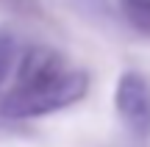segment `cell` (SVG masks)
I'll return each instance as SVG.
<instances>
[{
    "instance_id": "obj_1",
    "label": "cell",
    "mask_w": 150,
    "mask_h": 147,
    "mask_svg": "<svg viewBox=\"0 0 150 147\" xmlns=\"http://www.w3.org/2000/svg\"><path fill=\"white\" fill-rule=\"evenodd\" d=\"M89 78L64 64V58L45 47H33L17 58L14 83L0 94V114L11 120L45 117L72 106L86 94Z\"/></svg>"
},
{
    "instance_id": "obj_4",
    "label": "cell",
    "mask_w": 150,
    "mask_h": 147,
    "mask_svg": "<svg viewBox=\"0 0 150 147\" xmlns=\"http://www.w3.org/2000/svg\"><path fill=\"white\" fill-rule=\"evenodd\" d=\"M128 6H134V8H139V11H150V0H125Z\"/></svg>"
},
{
    "instance_id": "obj_3",
    "label": "cell",
    "mask_w": 150,
    "mask_h": 147,
    "mask_svg": "<svg viewBox=\"0 0 150 147\" xmlns=\"http://www.w3.org/2000/svg\"><path fill=\"white\" fill-rule=\"evenodd\" d=\"M17 47H14V39H8L6 33H0V86L6 83V78L14 72L17 67Z\"/></svg>"
},
{
    "instance_id": "obj_2",
    "label": "cell",
    "mask_w": 150,
    "mask_h": 147,
    "mask_svg": "<svg viewBox=\"0 0 150 147\" xmlns=\"http://www.w3.org/2000/svg\"><path fill=\"white\" fill-rule=\"evenodd\" d=\"M114 106H117L120 120L125 122L131 136L139 142L150 139V83L139 72H125L114 92Z\"/></svg>"
}]
</instances>
